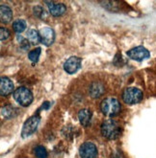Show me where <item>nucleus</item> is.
I'll return each instance as SVG.
<instances>
[{
	"instance_id": "f257e3e1",
	"label": "nucleus",
	"mask_w": 156,
	"mask_h": 158,
	"mask_svg": "<svg viewBox=\"0 0 156 158\" xmlns=\"http://www.w3.org/2000/svg\"><path fill=\"white\" fill-rule=\"evenodd\" d=\"M101 134L108 140H114L121 135L122 129L118 124L114 120H105L101 125Z\"/></svg>"
},
{
	"instance_id": "f03ea898",
	"label": "nucleus",
	"mask_w": 156,
	"mask_h": 158,
	"mask_svg": "<svg viewBox=\"0 0 156 158\" xmlns=\"http://www.w3.org/2000/svg\"><path fill=\"white\" fill-rule=\"evenodd\" d=\"M122 109L121 104L116 98H106L100 104L101 112L109 117H114L120 113Z\"/></svg>"
},
{
	"instance_id": "7ed1b4c3",
	"label": "nucleus",
	"mask_w": 156,
	"mask_h": 158,
	"mask_svg": "<svg viewBox=\"0 0 156 158\" xmlns=\"http://www.w3.org/2000/svg\"><path fill=\"white\" fill-rule=\"evenodd\" d=\"M14 98L16 103L21 106H28L33 102L32 92L26 87H18L14 92Z\"/></svg>"
},
{
	"instance_id": "20e7f679",
	"label": "nucleus",
	"mask_w": 156,
	"mask_h": 158,
	"mask_svg": "<svg viewBox=\"0 0 156 158\" xmlns=\"http://www.w3.org/2000/svg\"><path fill=\"white\" fill-rule=\"evenodd\" d=\"M123 100L127 105L138 104L143 100V92L136 87H127L123 92Z\"/></svg>"
},
{
	"instance_id": "39448f33",
	"label": "nucleus",
	"mask_w": 156,
	"mask_h": 158,
	"mask_svg": "<svg viewBox=\"0 0 156 158\" xmlns=\"http://www.w3.org/2000/svg\"><path fill=\"white\" fill-rule=\"evenodd\" d=\"M40 121H41V117L39 114H35L34 116L30 117L29 119L26 120V122L23 125L22 127V131H21V137L22 138H27L31 136L32 134H34L37 129H38V127L40 125Z\"/></svg>"
},
{
	"instance_id": "423d86ee",
	"label": "nucleus",
	"mask_w": 156,
	"mask_h": 158,
	"mask_svg": "<svg viewBox=\"0 0 156 158\" xmlns=\"http://www.w3.org/2000/svg\"><path fill=\"white\" fill-rule=\"evenodd\" d=\"M127 56L128 58H130L131 60H137V61H142L145 59L149 58V51L145 48L144 46H137V47H134L132 49H130L129 51H127Z\"/></svg>"
},
{
	"instance_id": "0eeeda50",
	"label": "nucleus",
	"mask_w": 156,
	"mask_h": 158,
	"mask_svg": "<svg viewBox=\"0 0 156 158\" xmlns=\"http://www.w3.org/2000/svg\"><path fill=\"white\" fill-rule=\"evenodd\" d=\"M79 153L81 158H96L97 155V148L95 144L86 142L81 145L79 148Z\"/></svg>"
},
{
	"instance_id": "6e6552de",
	"label": "nucleus",
	"mask_w": 156,
	"mask_h": 158,
	"mask_svg": "<svg viewBox=\"0 0 156 158\" xmlns=\"http://www.w3.org/2000/svg\"><path fill=\"white\" fill-rule=\"evenodd\" d=\"M81 61V59L78 57H70L64 63V69L68 74H74L80 69Z\"/></svg>"
},
{
	"instance_id": "1a4fd4ad",
	"label": "nucleus",
	"mask_w": 156,
	"mask_h": 158,
	"mask_svg": "<svg viewBox=\"0 0 156 158\" xmlns=\"http://www.w3.org/2000/svg\"><path fill=\"white\" fill-rule=\"evenodd\" d=\"M41 42L45 46H50L55 40V33L49 27H44L40 32Z\"/></svg>"
},
{
	"instance_id": "9d476101",
	"label": "nucleus",
	"mask_w": 156,
	"mask_h": 158,
	"mask_svg": "<svg viewBox=\"0 0 156 158\" xmlns=\"http://www.w3.org/2000/svg\"><path fill=\"white\" fill-rule=\"evenodd\" d=\"M13 81L7 77H1V79H0V94H1V96H9L11 93H13Z\"/></svg>"
},
{
	"instance_id": "9b49d317",
	"label": "nucleus",
	"mask_w": 156,
	"mask_h": 158,
	"mask_svg": "<svg viewBox=\"0 0 156 158\" xmlns=\"http://www.w3.org/2000/svg\"><path fill=\"white\" fill-rule=\"evenodd\" d=\"M48 5V10L51 15L58 17L63 15L67 11V7L62 3H54V2H47Z\"/></svg>"
},
{
	"instance_id": "f8f14e48",
	"label": "nucleus",
	"mask_w": 156,
	"mask_h": 158,
	"mask_svg": "<svg viewBox=\"0 0 156 158\" xmlns=\"http://www.w3.org/2000/svg\"><path fill=\"white\" fill-rule=\"evenodd\" d=\"M78 119H79L80 124L83 127L90 126L91 120V111L87 108L81 109L78 112Z\"/></svg>"
},
{
	"instance_id": "ddd939ff",
	"label": "nucleus",
	"mask_w": 156,
	"mask_h": 158,
	"mask_svg": "<svg viewBox=\"0 0 156 158\" xmlns=\"http://www.w3.org/2000/svg\"><path fill=\"white\" fill-rule=\"evenodd\" d=\"M13 18V12L10 7L1 5L0 7V19L3 23H9Z\"/></svg>"
},
{
	"instance_id": "4468645a",
	"label": "nucleus",
	"mask_w": 156,
	"mask_h": 158,
	"mask_svg": "<svg viewBox=\"0 0 156 158\" xmlns=\"http://www.w3.org/2000/svg\"><path fill=\"white\" fill-rule=\"evenodd\" d=\"M104 93V86L99 82H95L90 87V95L93 98H99Z\"/></svg>"
},
{
	"instance_id": "2eb2a0df",
	"label": "nucleus",
	"mask_w": 156,
	"mask_h": 158,
	"mask_svg": "<svg viewBox=\"0 0 156 158\" xmlns=\"http://www.w3.org/2000/svg\"><path fill=\"white\" fill-rule=\"evenodd\" d=\"M17 113V110L16 107L12 106H3L1 109V114L3 115V117L5 118H12L15 117Z\"/></svg>"
},
{
	"instance_id": "dca6fc26",
	"label": "nucleus",
	"mask_w": 156,
	"mask_h": 158,
	"mask_svg": "<svg viewBox=\"0 0 156 158\" xmlns=\"http://www.w3.org/2000/svg\"><path fill=\"white\" fill-rule=\"evenodd\" d=\"M27 38H28V40L30 43L32 44H38L39 42H41V35L40 33L38 31H36L34 29L30 30L28 33H27Z\"/></svg>"
},
{
	"instance_id": "f3484780",
	"label": "nucleus",
	"mask_w": 156,
	"mask_h": 158,
	"mask_svg": "<svg viewBox=\"0 0 156 158\" xmlns=\"http://www.w3.org/2000/svg\"><path fill=\"white\" fill-rule=\"evenodd\" d=\"M13 29L16 33H22L26 29V23L22 19H17L13 23Z\"/></svg>"
},
{
	"instance_id": "a211bd4d",
	"label": "nucleus",
	"mask_w": 156,
	"mask_h": 158,
	"mask_svg": "<svg viewBox=\"0 0 156 158\" xmlns=\"http://www.w3.org/2000/svg\"><path fill=\"white\" fill-rule=\"evenodd\" d=\"M41 53H42V49L40 47H37V48H35V49H33L32 51L29 52L28 58L33 63H36V62H38V60L40 59Z\"/></svg>"
},
{
	"instance_id": "6ab92c4d",
	"label": "nucleus",
	"mask_w": 156,
	"mask_h": 158,
	"mask_svg": "<svg viewBox=\"0 0 156 158\" xmlns=\"http://www.w3.org/2000/svg\"><path fill=\"white\" fill-rule=\"evenodd\" d=\"M34 152H35V155L37 158H47V155H48L47 150H45V148H43L41 145L37 146L35 148Z\"/></svg>"
},
{
	"instance_id": "aec40b11",
	"label": "nucleus",
	"mask_w": 156,
	"mask_h": 158,
	"mask_svg": "<svg viewBox=\"0 0 156 158\" xmlns=\"http://www.w3.org/2000/svg\"><path fill=\"white\" fill-rule=\"evenodd\" d=\"M16 40H17L18 43H20V47H21L22 49L26 50V49H28V48H29V44H30V42H29L28 40H26V39L22 38L21 35H17V36H16Z\"/></svg>"
},
{
	"instance_id": "412c9836",
	"label": "nucleus",
	"mask_w": 156,
	"mask_h": 158,
	"mask_svg": "<svg viewBox=\"0 0 156 158\" xmlns=\"http://www.w3.org/2000/svg\"><path fill=\"white\" fill-rule=\"evenodd\" d=\"M33 13L37 17H40V18H43V15H44V10L41 7V6H36L33 8Z\"/></svg>"
},
{
	"instance_id": "4be33fe9",
	"label": "nucleus",
	"mask_w": 156,
	"mask_h": 158,
	"mask_svg": "<svg viewBox=\"0 0 156 158\" xmlns=\"http://www.w3.org/2000/svg\"><path fill=\"white\" fill-rule=\"evenodd\" d=\"M9 36H10V32L3 27L0 28V39H1V40H7Z\"/></svg>"
}]
</instances>
